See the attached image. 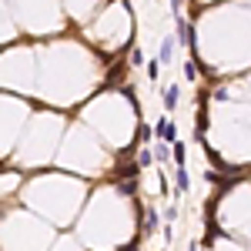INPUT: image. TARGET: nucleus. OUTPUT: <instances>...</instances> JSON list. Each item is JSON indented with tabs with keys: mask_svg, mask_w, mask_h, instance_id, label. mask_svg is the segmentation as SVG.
<instances>
[{
	"mask_svg": "<svg viewBox=\"0 0 251 251\" xmlns=\"http://www.w3.org/2000/svg\"><path fill=\"white\" fill-rule=\"evenodd\" d=\"M157 137H161V141H174V137H177L174 124H168V121H157Z\"/></svg>",
	"mask_w": 251,
	"mask_h": 251,
	"instance_id": "obj_1",
	"label": "nucleus"
},
{
	"mask_svg": "<svg viewBox=\"0 0 251 251\" xmlns=\"http://www.w3.org/2000/svg\"><path fill=\"white\" fill-rule=\"evenodd\" d=\"M177 97H181V91H177V84H171V87L164 91V107H168V111L177 107Z\"/></svg>",
	"mask_w": 251,
	"mask_h": 251,
	"instance_id": "obj_2",
	"label": "nucleus"
},
{
	"mask_svg": "<svg viewBox=\"0 0 251 251\" xmlns=\"http://www.w3.org/2000/svg\"><path fill=\"white\" fill-rule=\"evenodd\" d=\"M171 54H174V37H168L161 44V60H171Z\"/></svg>",
	"mask_w": 251,
	"mask_h": 251,
	"instance_id": "obj_3",
	"label": "nucleus"
},
{
	"mask_svg": "<svg viewBox=\"0 0 251 251\" xmlns=\"http://www.w3.org/2000/svg\"><path fill=\"white\" fill-rule=\"evenodd\" d=\"M174 177H177V191H188V184H191V181H188V171H184V168H177Z\"/></svg>",
	"mask_w": 251,
	"mask_h": 251,
	"instance_id": "obj_4",
	"label": "nucleus"
},
{
	"mask_svg": "<svg viewBox=\"0 0 251 251\" xmlns=\"http://www.w3.org/2000/svg\"><path fill=\"white\" fill-rule=\"evenodd\" d=\"M154 154H157V161H168V157H171V151H168V144H157Z\"/></svg>",
	"mask_w": 251,
	"mask_h": 251,
	"instance_id": "obj_5",
	"label": "nucleus"
},
{
	"mask_svg": "<svg viewBox=\"0 0 251 251\" xmlns=\"http://www.w3.org/2000/svg\"><path fill=\"white\" fill-rule=\"evenodd\" d=\"M134 188H137V181H134V177H127V181L121 184V194H134Z\"/></svg>",
	"mask_w": 251,
	"mask_h": 251,
	"instance_id": "obj_6",
	"label": "nucleus"
},
{
	"mask_svg": "<svg viewBox=\"0 0 251 251\" xmlns=\"http://www.w3.org/2000/svg\"><path fill=\"white\" fill-rule=\"evenodd\" d=\"M154 228H157V211L148 208V231H154Z\"/></svg>",
	"mask_w": 251,
	"mask_h": 251,
	"instance_id": "obj_7",
	"label": "nucleus"
},
{
	"mask_svg": "<svg viewBox=\"0 0 251 251\" xmlns=\"http://www.w3.org/2000/svg\"><path fill=\"white\" fill-rule=\"evenodd\" d=\"M174 161L184 164V144H177V141H174Z\"/></svg>",
	"mask_w": 251,
	"mask_h": 251,
	"instance_id": "obj_8",
	"label": "nucleus"
},
{
	"mask_svg": "<svg viewBox=\"0 0 251 251\" xmlns=\"http://www.w3.org/2000/svg\"><path fill=\"white\" fill-rule=\"evenodd\" d=\"M137 161H141V164H151V161H157V154H154V151H141Z\"/></svg>",
	"mask_w": 251,
	"mask_h": 251,
	"instance_id": "obj_9",
	"label": "nucleus"
},
{
	"mask_svg": "<svg viewBox=\"0 0 251 251\" xmlns=\"http://www.w3.org/2000/svg\"><path fill=\"white\" fill-rule=\"evenodd\" d=\"M184 74H188V77H198V64H194V60H191V64H188V67H184Z\"/></svg>",
	"mask_w": 251,
	"mask_h": 251,
	"instance_id": "obj_10",
	"label": "nucleus"
},
{
	"mask_svg": "<svg viewBox=\"0 0 251 251\" xmlns=\"http://www.w3.org/2000/svg\"><path fill=\"white\" fill-rule=\"evenodd\" d=\"M171 10H174V14L181 10V0H171Z\"/></svg>",
	"mask_w": 251,
	"mask_h": 251,
	"instance_id": "obj_11",
	"label": "nucleus"
},
{
	"mask_svg": "<svg viewBox=\"0 0 251 251\" xmlns=\"http://www.w3.org/2000/svg\"><path fill=\"white\" fill-rule=\"evenodd\" d=\"M127 251H137V248H134V245H131V248H127Z\"/></svg>",
	"mask_w": 251,
	"mask_h": 251,
	"instance_id": "obj_12",
	"label": "nucleus"
},
{
	"mask_svg": "<svg viewBox=\"0 0 251 251\" xmlns=\"http://www.w3.org/2000/svg\"><path fill=\"white\" fill-rule=\"evenodd\" d=\"M191 251H198V245H191Z\"/></svg>",
	"mask_w": 251,
	"mask_h": 251,
	"instance_id": "obj_13",
	"label": "nucleus"
}]
</instances>
